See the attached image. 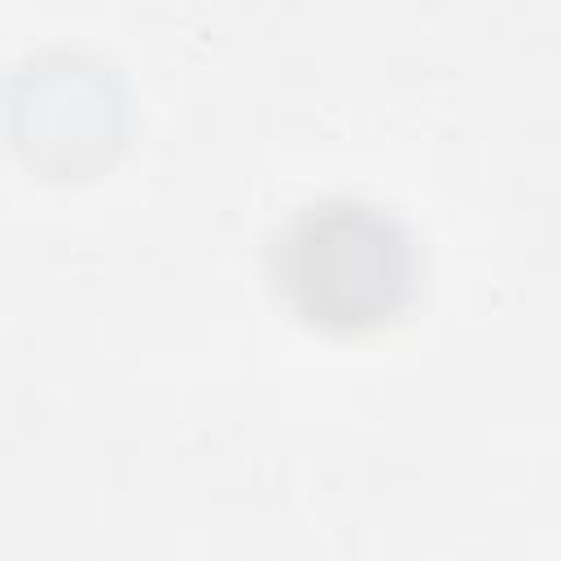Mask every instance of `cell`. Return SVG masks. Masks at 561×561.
Listing matches in <instances>:
<instances>
[{"label":"cell","mask_w":561,"mask_h":561,"mask_svg":"<svg viewBox=\"0 0 561 561\" xmlns=\"http://www.w3.org/2000/svg\"><path fill=\"white\" fill-rule=\"evenodd\" d=\"M289 302L324 329H364L403 307L416 280L412 237L373 202L333 197L294 215L276 245Z\"/></svg>","instance_id":"cell-1"}]
</instances>
